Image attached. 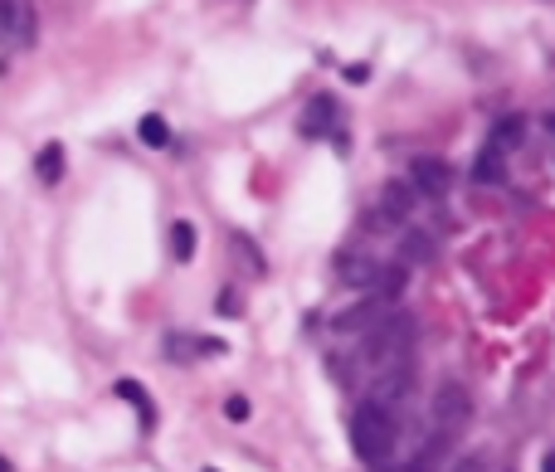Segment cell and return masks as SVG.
<instances>
[{
    "label": "cell",
    "mask_w": 555,
    "mask_h": 472,
    "mask_svg": "<svg viewBox=\"0 0 555 472\" xmlns=\"http://www.w3.org/2000/svg\"><path fill=\"white\" fill-rule=\"evenodd\" d=\"M409 346H414V322H409L405 312H385L375 327H366L361 336V351H356V365L370 375V385L375 380H385V375H400L409 370Z\"/></svg>",
    "instance_id": "6da1fadb"
},
{
    "label": "cell",
    "mask_w": 555,
    "mask_h": 472,
    "mask_svg": "<svg viewBox=\"0 0 555 472\" xmlns=\"http://www.w3.org/2000/svg\"><path fill=\"white\" fill-rule=\"evenodd\" d=\"M395 443H400V419H395V409L366 400L356 414H351V448H356V458H361L366 468H385V463L395 458Z\"/></svg>",
    "instance_id": "7a4b0ae2"
},
{
    "label": "cell",
    "mask_w": 555,
    "mask_h": 472,
    "mask_svg": "<svg viewBox=\"0 0 555 472\" xmlns=\"http://www.w3.org/2000/svg\"><path fill=\"white\" fill-rule=\"evenodd\" d=\"M405 181L414 185V195H424V200H444L448 185H453V171H448V161H439V156H414Z\"/></svg>",
    "instance_id": "3957f363"
},
{
    "label": "cell",
    "mask_w": 555,
    "mask_h": 472,
    "mask_svg": "<svg viewBox=\"0 0 555 472\" xmlns=\"http://www.w3.org/2000/svg\"><path fill=\"white\" fill-rule=\"evenodd\" d=\"M414 185L409 181H390L385 190H380V210H375V224H400V219H409V210H414Z\"/></svg>",
    "instance_id": "277c9868"
},
{
    "label": "cell",
    "mask_w": 555,
    "mask_h": 472,
    "mask_svg": "<svg viewBox=\"0 0 555 472\" xmlns=\"http://www.w3.org/2000/svg\"><path fill=\"white\" fill-rule=\"evenodd\" d=\"M166 356H171V361H195V356H224V341H210V336H185V331H171V336H166Z\"/></svg>",
    "instance_id": "5b68a950"
},
{
    "label": "cell",
    "mask_w": 555,
    "mask_h": 472,
    "mask_svg": "<svg viewBox=\"0 0 555 472\" xmlns=\"http://www.w3.org/2000/svg\"><path fill=\"white\" fill-rule=\"evenodd\" d=\"M434 419H439V434L453 438V429L468 419V395H463L458 385H444V390H439V404H434Z\"/></svg>",
    "instance_id": "8992f818"
},
{
    "label": "cell",
    "mask_w": 555,
    "mask_h": 472,
    "mask_svg": "<svg viewBox=\"0 0 555 472\" xmlns=\"http://www.w3.org/2000/svg\"><path fill=\"white\" fill-rule=\"evenodd\" d=\"M521 142H526V117H497V122H492V132H487V146H492V151H502V156H507V151H517Z\"/></svg>",
    "instance_id": "52a82bcc"
},
{
    "label": "cell",
    "mask_w": 555,
    "mask_h": 472,
    "mask_svg": "<svg viewBox=\"0 0 555 472\" xmlns=\"http://www.w3.org/2000/svg\"><path fill=\"white\" fill-rule=\"evenodd\" d=\"M332 117H336V103L322 93V98H312L307 112H302V137H327L332 132Z\"/></svg>",
    "instance_id": "ba28073f"
},
{
    "label": "cell",
    "mask_w": 555,
    "mask_h": 472,
    "mask_svg": "<svg viewBox=\"0 0 555 472\" xmlns=\"http://www.w3.org/2000/svg\"><path fill=\"white\" fill-rule=\"evenodd\" d=\"M473 181H478V185H502V181H507V156H502V151H492V146H482L478 161H473Z\"/></svg>",
    "instance_id": "9c48e42d"
},
{
    "label": "cell",
    "mask_w": 555,
    "mask_h": 472,
    "mask_svg": "<svg viewBox=\"0 0 555 472\" xmlns=\"http://www.w3.org/2000/svg\"><path fill=\"white\" fill-rule=\"evenodd\" d=\"M35 176L44 185H59V176H64V146L49 142L44 151H39V156H35Z\"/></svg>",
    "instance_id": "30bf717a"
},
{
    "label": "cell",
    "mask_w": 555,
    "mask_h": 472,
    "mask_svg": "<svg viewBox=\"0 0 555 472\" xmlns=\"http://www.w3.org/2000/svg\"><path fill=\"white\" fill-rule=\"evenodd\" d=\"M171 254H176V263H190V258H195V224H190V219H176V224H171Z\"/></svg>",
    "instance_id": "8fae6325"
},
{
    "label": "cell",
    "mask_w": 555,
    "mask_h": 472,
    "mask_svg": "<svg viewBox=\"0 0 555 472\" xmlns=\"http://www.w3.org/2000/svg\"><path fill=\"white\" fill-rule=\"evenodd\" d=\"M117 395H122L127 404H137V409H142V424H147V429H156V409H151L147 390H142L137 380H117Z\"/></svg>",
    "instance_id": "7c38bea8"
},
{
    "label": "cell",
    "mask_w": 555,
    "mask_h": 472,
    "mask_svg": "<svg viewBox=\"0 0 555 472\" xmlns=\"http://www.w3.org/2000/svg\"><path fill=\"white\" fill-rule=\"evenodd\" d=\"M137 137H142L147 146H171V127H166V117H156V112H151V117L137 122Z\"/></svg>",
    "instance_id": "4fadbf2b"
},
{
    "label": "cell",
    "mask_w": 555,
    "mask_h": 472,
    "mask_svg": "<svg viewBox=\"0 0 555 472\" xmlns=\"http://www.w3.org/2000/svg\"><path fill=\"white\" fill-rule=\"evenodd\" d=\"M224 419L244 424V419H249V400H244V395H229V400H224Z\"/></svg>",
    "instance_id": "5bb4252c"
},
{
    "label": "cell",
    "mask_w": 555,
    "mask_h": 472,
    "mask_svg": "<svg viewBox=\"0 0 555 472\" xmlns=\"http://www.w3.org/2000/svg\"><path fill=\"white\" fill-rule=\"evenodd\" d=\"M429 463H434V453H419V458L405 463V468H390V463H385V468H375V472H429Z\"/></svg>",
    "instance_id": "9a60e30c"
},
{
    "label": "cell",
    "mask_w": 555,
    "mask_h": 472,
    "mask_svg": "<svg viewBox=\"0 0 555 472\" xmlns=\"http://www.w3.org/2000/svg\"><path fill=\"white\" fill-rule=\"evenodd\" d=\"M541 472H555V448L546 453V458H541Z\"/></svg>",
    "instance_id": "2e32d148"
},
{
    "label": "cell",
    "mask_w": 555,
    "mask_h": 472,
    "mask_svg": "<svg viewBox=\"0 0 555 472\" xmlns=\"http://www.w3.org/2000/svg\"><path fill=\"white\" fill-rule=\"evenodd\" d=\"M546 127H551V137H555V112H551V117H546Z\"/></svg>",
    "instance_id": "e0dca14e"
},
{
    "label": "cell",
    "mask_w": 555,
    "mask_h": 472,
    "mask_svg": "<svg viewBox=\"0 0 555 472\" xmlns=\"http://www.w3.org/2000/svg\"><path fill=\"white\" fill-rule=\"evenodd\" d=\"M0 472H10V463H0Z\"/></svg>",
    "instance_id": "ac0fdd59"
}]
</instances>
